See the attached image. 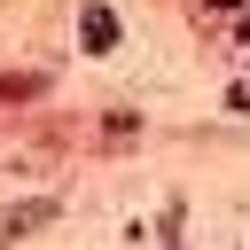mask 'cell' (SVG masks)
I'll return each instance as SVG.
<instances>
[{
    "instance_id": "6da1fadb",
    "label": "cell",
    "mask_w": 250,
    "mask_h": 250,
    "mask_svg": "<svg viewBox=\"0 0 250 250\" xmlns=\"http://www.w3.org/2000/svg\"><path fill=\"white\" fill-rule=\"evenodd\" d=\"M78 39H86V55H109V47H117V16H109V8H86V16H78Z\"/></svg>"
},
{
    "instance_id": "7a4b0ae2",
    "label": "cell",
    "mask_w": 250,
    "mask_h": 250,
    "mask_svg": "<svg viewBox=\"0 0 250 250\" xmlns=\"http://www.w3.org/2000/svg\"><path fill=\"white\" fill-rule=\"evenodd\" d=\"M55 219V203L39 195V203H16V211H0V242H16V234H31V227H47Z\"/></svg>"
},
{
    "instance_id": "3957f363",
    "label": "cell",
    "mask_w": 250,
    "mask_h": 250,
    "mask_svg": "<svg viewBox=\"0 0 250 250\" xmlns=\"http://www.w3.org/2000/svg\"><path fill=\"white\" fill-rule=\"evenodd\" d=\"M234 8H242V0H203V16H211V23H219V16H234Z\"/></svg>"
}]
</instances>
